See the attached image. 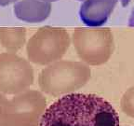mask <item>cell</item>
Segmentation results:
<instances>
[{
	"mask_svg": "<svg viewBox=\"0 0 134 126\" xmlns=\"http://www.w3.org/2000/svg\"><path fill=\"white\" fill-rule=\"evenodd\" d=\"M39 126H119V117L103 97L92 93H70L45 110Z\"/></svg>",
	"mask_w": 134,
	"mask_h": 126,
	"instance_id": "cell-1",
	"label": "cell"
},
{
	"mask_svg": "<svg viewBox=\"0 0 134 126\" xmlns=\"http://www.w3.org/2000/svg\"><path fill=\"white\" fill-rule=\"evenodd\" d=\"M46 102L39 93L27 92L7 103L0 126H38Z\"/></svg>",
	"mask_w": 134,
	"mask_h": 126,
	"instance_id": "cell-2",
	"label": "cell"
},
{
	"mask_svg": "<svg viewBox=\"0 0 134 126\" xmlns=\"http://www.w3.org/2000/svg\"><path fill=\"white\" fill-rule=\"evenodd\" d=\"M87 72L79 64H58L42 72L40 86L43 91L57 95L81 86L87 80Z\"/></svg>",
	"mask_w": 134,
	"mask_h": 126,
	"instance_id": "cell-3",
	"label": "cell"
},
{
	"mask_svg": "<svg viewBox=\"0 0 134 126\" xmlns=\"http://www.w3.org/2000/svg\"><path fill=\"white\" fill-rule=\"evenodd\" d=\"M33 81V70L23 59L12 54L0 55V91L15 93Z\"/></svg>",
	"mask_w": 134,
	"mask_h": 126,
	"instance_id": "cell-4",
	"label": "cell"
},
{
	"mask_svg": "<svg viewBox=\"0 0 134 126\" xmlns=\"http://www.w3.org/2000/svg\"><path fill=\"white\" fill-rule=\"evenodd\" d=\"M68 48V40L64 38L36 35L29 41L28 57L32 62L40 65L50 63L59 59Z\"/></svg>",
	"mask_w": 134,
	"mask_h": 126,
	"instance_id": "cell-5",
	"label": "cell"
},
{
	"mask_svg": "<svg viewBox=\"0 0 134 126\" xmlns=\"http://www.w3.org/2000/svg\"><path fill=\"white\" fill-rule=\"evenodd\" d=\"M118 0H85L80 7L79 16L88 26H100L111 16Z\"/></svg>",
	"mask_w": 134,
	"mask_h": 126,
	"instance_id": "cell-6",
	"label": "cell"
},
{
	"mask_svg": "<svg viewBox=\"0 0 134 126\" xmlns=\"http://www.w3.org/2000/svg\"><path fill=\"white\" fill-rule=\"evenodd\" d=\"M14 14L25 23H41L49 16L51 5L42 0H18L14 4Z\"/></svg>",
	"mask_w": 134,
	"mask_h": 126,
	"instance_id": "cell-7",
	"label": "cell"
},
{
	"mask_svg": "<svg viewBox=\"0 0 134 126\" xmlns=\"http://www.w3.org/2000/svg\"><path fill=\"white\" fill-rule=\"evenodd\" d=\"M122 109L127 115L134 118V88L124 95L122 100Z\"/></svg>",
	"mask_w": 134,
	"mask_h": 126,
	"instance_id": "cell-8",
	"label": "cell"
},
{
	"mask_svg": "<svg viewBox=\"0 0 134 126\" xmlns=\"http://www.w3.org/2000/svg\"><path fill=\"white\" fill-rule=\"evenodd\" d=\"M6 105H7L6 98H5L4 95L0 94V124H1V120H2V116H3V113H4Z\"/></svg>",
	"mask_w": 134,
	"mask_h": 126,
	"instance_id": "cell-9",
	"label": "cell"
},
{
	"mask_svg": "<svg viewBox=\"0 0 134 126\" xmlns=\"http://www.w3.org/2000/svg\"><path fill=\"white\" fill-rule=\"evenodd\" d=\"M18 0H0V6L1 7H6L8 6L11 3H15L17 2Z\"/></svg>",
	"mask_w": 134,
	"mask_h": 126,
	"instance_id": "cell-10",
	"label": "cell"
},
{
	"mask_svg": "<svg viewBox=\"0 0 134 126\" xmlns=\"http://www.w3.org/2000/svg\"><path fill=\"white\" fill-rule=\"evenodd\" d=\"M129 25H130V27H134V8L131 11L130 19H129Z\"/></svg>",
	"mask_w": 134,
	"mask_h": 126,
	"instance_id": "cell-11",
	"label": "cell"
},
{
	"mask_svg": "<svg viewBox=\"0 0 134 126\" xmlns=\"http://www.w3.org/2000/svg\"><path fill=\"white\" fill-rule=\"evenodd\" d=\"M120 2H121V5H122V7H127L129 4H130V0H120Z\"/></svg>",
	"mask_w": 134,
	"mask_h": 126,
	"instance_id": "cell-12",
	"label": "cell"
},
{
	"mask_svg": "<svg viewBox=\"0 0 134 126\" xmlns=\"http://www.w3.org/2000/svg\"><path fill=\"white\" fill-rule=\"evenodd\" d=\"M42 1H45V2H56V1H58V0H42Z\"/></svg>",
	"mask_w": 134,
	"mask_h": 126,
	"instance_id": "cell-13",
	"label": "cell"
},
{
	"mask_svg": "<svg viewBox=\"0 0 134 126\" xmlns=\"http://www.w3.org/2000/svg\"><path fill=\"white\" fill-rule=\"evenodd\" d=\"M78 1H82V0H78Z\"/></svg>",
	"mask_w": 134,
	"mask_h": 126,
	"instance_id": "cell-14",
	"label": "cell"
}]
</instances>
